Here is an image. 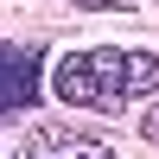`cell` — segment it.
<instances>
[{
  "mask_svg": "<svg viewBox=\"0 0 159 159\" xmlns=\"http://www.w3.org/2000/svg\"><path fill=\"white\" fill-rule=\"evenodd\" d=\"M51 96L64 108H96L115 115L134 96H159V51H134V45H83L64 51L51 64Z\"/></svg>",
  "mask_w": 159,
  "mask_h": 159,
  "instance_id": "cell-1",
  "label": "cell"
},
{
  "mask_svg": "<svg viewBox=\"0 0 159 159\" xmlns=\"http://www.w3.org/2000/svg\"><path fill=\"white\" fill-rule=\"evenodd\" d=\"M38 76H45V51L0 38V121L7 115H25L38 102Z\"/></svg>",
  "mask_w": 159,
  "mask_h": 159,
  "instance_id": "cell-2",
  "label": "cell"
},
{
  "mask_svg": "<svg viewBox=\"0 0 159 159\" xmlns=\"http://www.w3.org/2000/svg\"><path fill=\"white\" fill-rule=\"evenodd\" d=\"M25 153H45V159H108V140L102 134H83V127H25V140H19Z\"/></svg>",
  "mask_w": 159,
  "mask_h": 159,
  "instance_id": "cell-3",
  "label": "cell"
},
{
  "mask_svg": "<svg viewBox=\"0 0 159 159\" xmlns=\"http://www.w3.org/2000/svg\"><path fill=\"white\" fill-rule=\"evenodd\" d=\"M70 7H83V13H134L140 0H70Z\"/></svg>",
  "mask_w": 159,
  "mask_h": 159,
  "instance_id": "cell-4",
  "label": "cell"
},
{
  "mask_svg": "<svg viewBox=\"0 0 159 159\" xmlns=\"http://www.w3.org/2000/svg\"><path fill=\"white\" fill-rule=\"evenodd\" d=\"M140 134H147V140H153V147H159V102H153V108H147V115H140Z\"/></svg>",
  "mask_w": 159,
  "mask_h": 159,
  "instance_id": "cell-5",
  "label": "cell"
}]
</instances>
